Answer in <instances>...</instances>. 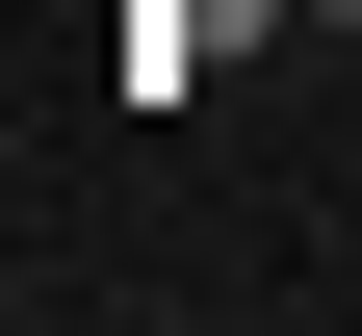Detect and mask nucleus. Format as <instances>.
Here are the masks:
<instances>
[{"label":"nucleus","mask_w":362,"mask_h":336,"mask_svg":"<svg viewBox=\"0 0 362 336\" xmlns=\"http://www.w3.org/2000/svg\"><path fill=\"white\" fill-rule=\"evenodd\" d=\"M310 26H362V0H310Z\"/></svg>","instance_id":"nucleus-1"}]
</instances>
